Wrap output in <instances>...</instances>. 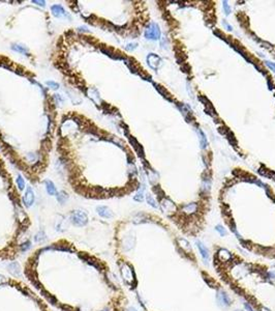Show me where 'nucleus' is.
Returning <instances> with one entry per match:
<instances>
[{
	"label": "nucleus",
	"mask_w": 275,
	"mask_h": 311,
	"mask_svg": "<svg viewBox=\"0 0 275 311\" xmlns=\"http://www.w3.org/2000/svg\"><path fill=\"white\" fill-rule=\"evenodd\" d=\"M70 221L76 226H84L88 222V217L82 211H75L70 215Z\"/></svg>",
	"instance_id": "obj_1"
},
{
	"label": "nucleus",
	"mask_w": 275,
	"mask_h": 311,
	"mask_svg": "<svg viewBox=\"0 0 275 311\" xmlns=\"http://www.w3.org/2000/svg\"><path fill=\"white\" fill-rule=\"evenodd\" d=\"M145 38L148 39H153V41L160 39V29L156 23H151L147 27V29L145 30Z\"/></svg>",
	"instance_id": "obj_2"
},
{
	"label": "nucleus",
	"mask_w": 275,
	"mask_h": 311,
	"mask_svg": "<svg viewBox=\"0 0 275 311\" xmlns=\"http://www.w3.org/2000/svg\"><path fill=\"white\" fill-rule=\"evenodd\" d=\"M121 274H122V277L124 279V281L126 282L128 285H134L135 283V274L134 271H132V267L127 264H124L122 268H121Z\"/></svg>",
	"instance_id": "obj_3"
},
{
	"label": "nucleus",
	"mask_w": 275,
	"mask_h": 311,
	"mask_svg": "<svg viewBox=\"0 0 275 311\" xmlns=\"http://www.w3.org/2000/svg\"><path fill=\"white\" fill-rule=\"evenodd\" d=\"M216 300H217L218 305L222 307H229V306H231V304H232V300L229 297V295L222 289L217 290Z\"/></svg>",
	"instance_id": "obj_4"
},
{
	"label": "nucleus",
	"mask_w": 275,
	"mask_h": 311,
	"mask_svg": "<svg viewBox=\"0 0 275 311\" xmlns=\"http://www.w3.org/2000/svg\"><path fill=\"white\" fill-rule=\"evenodd\" d=\"M160 203H161V209H163V212L167 214H174L176 211H177L176 204L167 197L161 198Z\"/></svg>",
	"instance_id": "obj_5"
},
{
	"label": "nucleus",
	"mask_w": 275,
	"mask_h": 311,
	"mask_svg": "<svg viewBox=\"0 0 275 311\" xmlns=\"http://www.w3.org/2000/svg\"><path fill=\"white\" fill-rule=\"evenodd\" d=\"M147 62H148L149 67L151 68H153V70H157L161 62V58L159 56H157L156 54L151 53L147 56Z\"/></svg>",
	"instance_id": "obj_6"
},
{
	"label": "nucleus",
	"mask_w": 275,
	"mask_h": 311,
	"mask_svg": "<svg viewBox=\"0 0 275 311\" xmlns=\"http://www.w3.org/2000/svg\"><path fill=\"white\" fill-rule=\"evenodd\" d=\"M23 202L28 207H31L34 202V193H33V190L30 187H27L26 192H25V195L23 197Z\"/></svg>",
	"instance_id": "obj_7"
},
{
	"label": "nucleus",
	"mask_w": 275,
	"mask_h": 311,
	"mask_svg": "<svg viewBox=\"0 0 275 311\" xmlns=\"http://www.w3.org/2000/svg\"><path fill=\"white\" fill-rule=\"evenodd\" d=\"M195 245H197L198 249H199V251H200L201 256L203 257L204 261H205V264H208V260H209V250H208V248H207L205 245L200 241H197Z\"/></svg>",
	"instance_id": "obj_8"
},
{
	"label": "nucleus",
	"mask_w": 275,
	"mask_h": 311,
	"mask_svg": "<svg viewBox=\"0 0 275 311\" xmlns=\"http://www.w3.org/2000/svg\"><path fill=\"white\" fill-rule=\"evenodd\" d=\"M96 211H97L98 215L101 216L103 218L110 219L113 217V212L108 207H104V205H101V207H98L97 209H96Z\"/></svg>",
	"instance_id": "obj_9"
},
{
	"label": "nucleus",
	"mask_w": 275,
	"mask_h": 311,
	"mask_svg": "<svg viewBox=\"0 0 275 311\" xmlns=\"http://www.w3.org/2000/svg\"><path fill=\"white\" fill-rule=\"evenodd\" d=\"M177 243L178 245H179V247L182 249L184 252L185 253H187V254H191V245H189V243L187 241H186L185 239H182V238H180V239H177Z\"/></svg>",
	"instance_id": "obj_10"
},
{
	"label": "nucleus",
	"mask_w": 275,
	"mask_h": 311,
	"mask_svg": "<svg viewBox=\"0 0 275 311\" xmlns=\"http://www.w3.org/2000/svg\"><path fill=\"white\" fill-rule=\"evenodd\" d=\"M231 257H232V255H231V253H230L228 250H226V249H219V250H218L217 258L219 259L220 261L226 262V261L230 260V259H231Z\"/></svg>",
	"instance_id": "obj_11"
},
{
	"label": "nucleus",
	"mask_w": 275,
	"mask_h": 311,
	"mask_svg": "<svg viewBox=\"0 0 275 311\" xmlns=\"http://www.w3.org/2000/svg\"><path fill=\"white\" fill-rule=\"evenodd\" d=\"M8 272L14 276H19L21 274V268H20L18 262H12L7 266Z\"/></svg>",
	"instance_id": "obj_12"
},
{
	"label": "nucleus",
	"mask_w": 275,
	"mask_h": 311,
	"mask_svg": "<svg viewBox=\"0 0 275 311\" xmlns=\"http://www.w3.org/2000/svg\"><path fill=\"white\" fill-rule=\"evenodd\" d=\"M182 210L185 214H194V213L197 212L198 204L194 203V202H192V203H188V204L184 205V207H182Z\"/></svg>",
	"instance_id": "obj_13"
},
{
	"label": "nucleus",
	"mask_w": 275,
	"mask_h": 311,
	"mask_svg": "<svg viewBox=\"0 0 275 311\" xmlns=\"http://www.w3.org/2000/svg\"><path fill=\"white\" fill-rule=\"evenodd\" d=\"M197 132H198V135H199L201 147H202L203 149H205V148L207 147V145H208V141H207L206 135H205V134H204L203 131H202V130H200V129H198V130H197Z\"/></svg>",
	"instance_id": "obj_14"
},
{
	"label": "nucleus",
	"mask_w": 275,
	"mask_h": 311,
	"mask_svg": "<svg viewBox=\"0 0 275 311\" xmlns=\"http://www.w3.org/2000/svg\"><path fill=\"white\" fill-rule=\"evenodd\" d=\"M51 10H52L53 15L55 17H57V18L66 15V14H65V10L62 8V6H60V5H53V6L51 7Z\"/></svg>",
	"instance_id": "obj_15"
},
{
	"label": "nucleus",
	"mask_w": 275,
	"mask_h": 311,
	"mask_svg": "<svg viewBox=\"0 0 275 311\" xmlns=\"http://www.w3.org/2000/svg\"><path fill=\"white\" fill-rule=\"evenodd\" d=\"M46 189L47 192L50 194V195H56V188L54 186V184L51 181H46Z\"/></svg>",
	"instance_id": "obj_16"
},
{
	"label": "nucleus",
	"mask_w": 275,
	"mask_h": 311,
	"mask_svg": "<svg viewBox=\"0 0 275 311\" xmlns=\"http://www.w3.org/2000/svg\"><path fill=\"white\" fill-rule=\"evenodd\" d=\"M12 49H13V50H16L17 52H20V53H22V54H27V53H28V50L24 47V46L14 45L13 47H12Z\"/></svg>",
	"instance_id": "obj_17"
},
{
	"label": "nucleus",
	"mask_w": 275,
	"mask_h": 311,
	"mask_svg": "<svg viewBox=\"0 0 275 311\" xmlns=\"http://www.w3.org/2000/svg\"><path fill=\"white\" fill-rule=\"evenodd\" d=\"M146 199H147V202H148L149 205H151V207H154V209H157V207H158L157 202L155 201V199L153 198L152 195H149V194H148V195H147V197H146Z\"/></svg>",
	"instance_id": "obj_18"
},
{
	"label": "nucleus",
	"mask_w": 275,
	"mask_h": 311,
	"mask_svg": "<svg viewBox=\"0 0 275 311\" xmlns=\"http://www.w3.org/2000/svg\"><path fill=\"white\" fill-rule=\"evenodd\" d=\"M67 198H69V196H67V194L64 192H60L57 194V200L58 202H60V203H64V202L67 200Z\"/></svg>",
	"instance_id": "obj_19"
},
{
	"label": "nucleus",
	"mask_w": 275,
	"mask_h": 311,
	"mask_svg": "<svg viewBox=\"0 0 275 311\" xmlns=\"http://www.w3.org/2000/svg\"><path fill=\"white\" fill-rule=\"evenodd\" d=\"M17 184H18V187H19L20 190H23L24 189L25 182H24V179H23V178H22L21 175H19L18 178H17Z\"/></svg>",
	"instance_id": "obj_20"
},
{
	"label": "nucleus",
	"mask_w": 275,
	"mask_h": 311,
	"mask_svg": "<svg viewBox=\"0 0 275 311\" xmlns=\"http://www.w3.org/2000/svg\"><path fill=\"white\" fill-rule=\"evenodd\" d=\"M215 230H216V231H217L218 233H219V235H222V236H223V235H226V228L223 227V226H222V225H217V226L215 227Z\"/></svg>",
	"instance_id": "obj_21"
},
{
	"label": "nucleus",
	"mask_w": 275,
	"mask_h": 311,
	"mask_svg": "<svg viewBox=\"0 0 275 311\" xmlns=\"http://www.w3.org/2000/svg\"><path fill=\"white\" fill-rule=\"evenodd\" d=\"M35 241L36 242H38V243H39V242H41H41H44L45 241V239H46V235H45V233L44 232H39V233H37V235H35Z\"/></svg>",
	"instance_id": "obj_22"
},
{
	"label": "nucleus",
	"mask_w": 275,
	"mask_h": 311,
	"mask_svg": "<svg viewBox=\"0 0 275 311\" xmlns=\"http://www.w3.org/2000/svg\"><path fill=\"white\" fill-rule=\"evenodd\" d=\"M143 199H144V189L139 191L137 195L135 196V200L137 201H143Z\"/></svg>",
	"instance_id": "obj_23"
},
{
	"label": "nucleus",
	"mask_w": 275,
	"mask_h": 311,
	"mask_svg": "<svg viewBox=\"0 0 275 311\" xmlns=\"http://www.w3.org/2000/svg\"><path fill=\"white\" fill-rule=\"evenodd\" d=\"M222 6H223V10H225L226 15H230L231 14V7H230L229 3L226 1H223L222 2Z\"/></svg>",
	"instance_id": "obj_24"
},
{
	"label": "nucleus",
	"mask_w": 275,
	"mask_h": 311,
	"mask_svg": "<svg viewBox=\"0 0 275 311\" xmlns=\"http://www.w3.org/2000/svg\"><path fill=\"white\" fill-rule=\"evenodd\" d=\"M47 84L49 85V86L51 88H53V89H56V88H58L59 87V84L58 83H56V82H53V81H48L47 82Z\"/></svg>",
	"instance_id": "obj_25"
},
{
	"label": "nucleus",
	"mask_w": 275,
	"mask_h": 311,
	"mask_svg": "<svg viewBox=\"0 0 275 311\" xmlns=\"http://www.w3.org/2000/svg\"><path fill=\"white\" fill-rule=\"evenodd\" d=\"M265 64L267 65L268 68H271V71H273L275 73V62H271V61H265Z\"/></svg>",
	"instance_id": "obj_26"
},
{
	"label": "nucleus",
	"mask_w": 275,
	"mask_h": 311,
	"mask_svg": "<svg viewBox=\"0 0 275 311\" xmlns=\"http://www.w3.org/2000/svg\"><path fill=\"white\" fill-rule=\"evenodd\" d=\"M138 47V45L137 44H128L125 47V49L126 50H128V51H132V50H135L136 48Z\"/></svg>",
	"instance_id": "obj_27"
},
{
	"label": "nucleus",
	"mask_w": 275,
	"mask_h": 311,
	"mask_svg": "<svg viewBox=\"0 0 275 311\" xmlns=\"http://www.w3.org/2000/svg\"><path fill=\"white\" fill-rule=\"evenodd\" d=\"M244 307H245L246 311H256L253 309V307H252L248 302H244Z\"/></svg>",
	"instance_id": "obj_28"
},
{
	"label": "nucleus",
	"mask_w": 275,
	"mask_h": 311,
	"mask_svg": "<svg viewBox=\"0 0 275 311\" xmlns=\"http://www.w3.org/2000/svg\"><path fill=\"white\" fill-rule=\"evenodd\" d=\"M29 248H30V242H26V243L23 244L21 246V250L22 251H26V250L29 249Z\"/></svg>",
	"instance_id": "obj_29"
},
{
	"label": "nucleus",
	"mask_w": 275,
	"mask_h": 311,
	"mask_svg": "<svg viewBox=\"0 0 275 311\" xmlns=\"http://www.w3.org/2000/svg\"><path fill=\"white\" fill-rule=\"evenodd\" d=\"M33 3H36L37 5H41V6H45L46 5V2L45 1H36V0H33Z\"/></svg>",
	"instance_id": "obj_30"
},
{
	"label": "nucleus",
	"mask_w": 275,
	"mask_h": 311,
	"mask_svg": "<svg viewBox=\"0 0 275 311\" xmlns=\"http://www.w3.org/2000/svg\"><path fill=\"white\" fill-rule=\"evenodd\" d=\"M222 25H223V26H225V27H226V28H228V30H230V31H231V30H232V26H231V25H229V24H228V23H226V22H225V21H223V22H222Z\"/></svg>",
	"instance_id": "obj_31"
},
{
	"label": "nucleus",
	"mask_w": 275,
	"mask_h": 311,
	"mask_svg": "<svg viewBox=\"0 0 275 311\" xmlns=\"http://www.w3.org/2000/svg\"><path fill=\"white\" fill-rule=\"evenodd\" d=\"M269 275V277H270L271 279H275V272H270L268 274Z\"/></svg>",
	"instance_id": "obj_32"
},
{
	"label": "nucleus",
	"mask_w": 275,
	"mask_h": 311,
	"mask_svg": "<svg viewBox=\"0 0 275 311\" xmlns=\"http://www.w3.org/2000/svg\"><path fill=\"white\" fill-rule=\"evenodd\" d=\"M3 282H5V278L3 277V276H1V275H0V284H1V283H3Z\"/></svg>",
	"instance_id": "obj_33"
},
{
	"label": "nucleus",
	"mask_w": 275,
	"mask_h": 311,
	"mask_svg": "<svg viewBox=\"0 0 275 311\" xmlns=\"http://www.w3.org/2000/svg\"><path fill=\"white\" fill-rule=\"evenodd\" d=\"M126 311H137V309H135L134 307H130V308H128V309H127Z\"/></svg>",
	"instance_id": "obj_34"
},
{
	"label": "nucleus",
	"mask_w": 275,
	"mask_h": 311,
	"mask_svg": "<svg viewBox=\"0 0 275 311\" xmlns=\"http://www.w3.org/2000/svg\"><path fill=\"white\" fill-rule=\"evenodd\" d=\"M261 311H269L268 309H267V308H265V307H262V308H261Z\"/></svg>",
	"instance_id": "obj_35"
},
{
	"label": "nucleus",
	"mask_w": 275,
	"mask_h": 311,
	"mask_svg": "<svg viewBox=\"0 0 275 311\" xmlns=\"http://www.w3.org/2000/svg\"><path fill=\"white\" fill-rule=\"evenodd\" d=\"M103 311H109V310H108V309H104V310H103Z\"/></svg>",
	"instance_id": "obj_36"
},
{
	"label": "nucleus",
	"mask_w": 275,
	"mask_h": 311,
	"mask_svg": "<svg viewBox=\"0 0 275 311\" xmlns=\"http://www.w3.org/2000/svg\"><path fill=\"white\" fill-rule=\"evenodd\" d=\"M235 311H240V310H235Z\"/></svg>",
	"instance_id": "obj_37"
}]
</instances>
